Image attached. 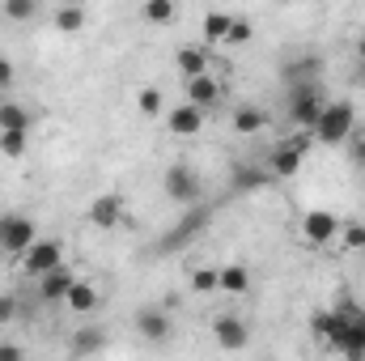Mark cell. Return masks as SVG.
<instances>
[{
    "label": "cell",
    "mask_w": 365,
    "mask_h": 361,
    "mask_svg": "<svg viewBox=\"0 0 365 361\" xmlns=\"http://www.w3.org/2000/svg\"><path fill=\"white\" fill-rule=\"evenodd\" d=\"M353 123H357V111H353V102L340 98V102H327V106L319 111L310 136L323 141V145H344V141H353Z\"/></svg>",
    "instance_id": "cell-1"
},
{
    "label": "cell",
    "mask_w": 365,
    "mask_h": 361,
    "mask_svg": "<svg viewBox=\"0 0 365 361\" xmlns=\"http://www.w3.org/2000/svg\"><path fill=\"white\" fill-rule=\"evenodd\" d=\"M323 106H327V98H323V86H319V81L289 86V119H293L297 128H306V132H310Z\"/></svg>",
    "instance_id": "cell-2"
},
{
    "label": "cell",
    "mask_w": 365,
    "mask_h": 361,
    "mask_svg": "<svg viewBox=\"0 0 365 361\" xmlns=\"http://www.w3.org/2000/svg\"><path fill=\"white\" fill-rule=\"evenodd\" d=\"M162 191H166V200L191 208V204H200L204 183H200V175H195L187 162H175V166H166V175H162Z\"/></svg>",
    "instance_id": "cell-3"
},
{
    "label": "cell",
    "mask_w": 365,
    "mask_h": 361,
    "mask_svg": "<svg viewBox=\"0 0 365 361\" xmlns=\"http://www.w3.org/2000/svg\"><path fill=\"white\" fill-rule=\"evenodd\" d=\"M34 238H38V225H34L26 213H4V217H0V251L21 255Z\"/></svg>",
    "instance_id": "cell-4"
},
{
    "label": "cell",
    "mask_w": 365,
    "mask_h": 361,
    "mask_svg": "<svg viewBox=\"0 0 365 361\" xmlns=\"http://www.w3.org/2000/svg\"><path fill=\"white\" fill-rule=\"evenodd\" d=\"M64 264V247L56 243V238H34L26 251H21V268L30 272V276H43V272L60 268Z\"/></svg>",
    "instance_id": "cell-5"
},
{
    "label": "cell",
    "mask_w": 365,
    "mask_h": 361,
    "mask_svg": "<svg viewBox=\"0 0 365 361\" xmlns=\"http://www.w3.org/2000/svg\"><path fill=\"white\" fill-rule=\"evenodd\" d=\"M336 234H340V217H336V213H327V208H310V213L302 217V238H306L310 247H327Z\"/></svg>",
    "instance_id": "cell-6"
},
{
    "label": "cell",
    "mask_w": 365,
    "mask_h": 361,
    "mask_svg": "<svg viewBox=\"0 0 365 361\" xmlns=\"http://www.w3.org/2000/svg\"><path fill=\"white\" fill-rule=\"evenodd\" d=\"M306 145H310L306 136H297V141H289V145L280 141L272 153H268V171H272L276 179H293V175L302 171V153H306Z\"/></svg>",
    "instance_id": "cell-7"
},
{
    "label": "cell",
    "mask_w": 365,
    "mask_h": 361,
    "mask_svg": "<svg viewBox=\"0 0 365 361\" xmlns=\"http://www.w3.org/2000/svg\"><path fill=\"white\" fill-rule=\"evenodd\" d=\"M212 340H217L225 353H238V349L251 345V327H247L242 319H234V315H217V319H212Z\"/></svg>",
    "instance_id": "cell-8"
},
{
    "label": "cell",
    "mask_w": 365,
    "mask_h": 361,
    "mask_svg": "<svg viewBox=\"0 0 365 361\" xmlns=\"http://www.w3.org/2000/svg\"><path fill=\"white\" fill-rule=\"evenodd\" d=\"M204 221H208V208H204V204H191V213H182V221L162 238V251H179V247H187V243L204 230Z\"/></svg>",
    "instance_id": "cell-9"
},
{
    "label": "cell",
    "mask_w": 365,
    "mask_h": 361,
    "mask_svg": "<svg viewBox=\"0 0 365 361\" xmlns=\"http://www.w3.org/2000/svg\"><path fill=\"white\" fill-rule=\"evenodd\" d=\"M90 225L93 230H115L123 225V195L119 191H102L90 204Z\"/></svg>",
    "instance_id": "cell-10"
},
{
    "label": "cell",
    "mask_w": 365,
    "mask_h": 361,
    "mask_svg": "<svg viewBox=\"0 0 365 361\" xmlns=\"http://www.w3.org/2000/svg\"><path fill=\"white\" fill-rule=\"evenodd\" d=\"M166 128H170V136H195V132L204 128V106H195V102L175 106V111L166 115Z\"/></svg>",
    "instance_id": "cell-11"
},
{
    "label": "cell",
    "mask_w": 365,
    "mask_h": 361,
    "mask_svg": "<svg viewBox=\"0 0 365 361\" xmlns=\"http://www.w3.org/2000/svg\"><path fill=\"white\" fill-rule=\"evenodd\" d=\"M221 93H225V86L212 77V73H200V77H191L187 81V102H195V106H217L221 102Z\"/></svg>",
    "instance_id": "cell-12"
},
{
    "label": "cell",
    "mask_w": 365,
    "mask_h": 361,
    "mask_svg": "<svg viewBox=\"0 0 365 361\" xmlns=\"http://www.w3.org/2000/svg\"><path fill=\"white\" fill-rule=\"evenodd\" d=\"M73 280H77V276L64 268V264L51 268V272H43V276H38V298H43V302H64L68 289H73Z\"/></svg>",
    "instance_id": "cell-13"
},
{
    "label": "cell",
    "mask_w": 365,
    "mask_h": 361,
    "mask_svg": "<svg viewBox=\"0 0 365 361\" xmlns=\"http://www.w3.org/2000/svg\"><path fill=\"white\" fill-rule=\"evenodd\" d=\"M170 315L166 310H158V306H145V310H136V332L145 336V340H166L170 336Z\"/></svg>",
    "instance_id": "cell-14"
},
{
    "label": "cell",
    "mask_w": 365,
    "mask_h": 361,
    "mask_svg": "<svg viewBox=\"0 0 365 361\" xmlns=\"http://www.w3.org/2000/svg\"><path fill=\"white\" fill-rule=\"evenodd\" d=\"M280 77H284V86L319 81V77H323V60H319V56H297V60H289V64L280 68Z\"/></svg>",
    "instance_id": "cell-15"
},
{
    "label": "cell",
    "mask_w": 365,
    "mask_h": 361,
    "mask_svg": "<svg viewBox=\"0 0 365 361\" xmlns=\"http://www.w3.org/2000/svg\"><path fill=\"white\" fill-rule=\"evenodd\" d=\"M230 128H234L238 136H255V132L268 128V111H264V106H238V111L230 115Z\"/></svg>",
    "instance_id": "cell-16"
},
{
    "label": "cell",
    "mask_w": 365,
    "mask_h": 361,
    "mask_svg": "<svg viewBox=\"0 0 365 361\" xmlns=\"http://www.w3.org/2000/svg\"><path fill=\"white\" fill-rule=\"evenodd\" d=\"M98 289H93L90 280H73V289H68V298H64V306L73 310V315H90V310H98Z\"/></svg>",
    "instance_id": "cell-17"
},
{
    "label": "cell",
    "mask_w": 365,
    "mask_h": 361,
    "mask_svg": "<svg viewBox=\"0 0 365 361\" xmlns=\"http://www.w3.org/2000/svg\"><path fill=\"white\" fill-rule=\"evenodd\" d=\"M251 289V272L242 264H225L217 268V293H247Z\"/></svg>",
    "instance_id": "cell-18"
},
{
    "label": "cell",
    "mask_w": 365,
    "mask_h": 361,
    "mask_svg": "<svg viewBox=\"0 0 365 361\" xmlns=\"http://www.w3.org/2000/svg\"><path fill=\"white\" fill-rule=\"evenodd\" d=\"M200 73H208V47H179V77L191 81Z\"/></svg>",
    "instance_id": "cell-19"
},
{
    "label": "cell",
    "mask_w": 365,
    "mask_h": 361,
    "mask_svg": "<svg viewBox=\"0 0 365 361\" xmlns=\"http://www.w3.org/2000/svg\"><path fill=\"white\" fill-rule=\"evenodd\" d=\"M276 175L272 171H259V166H234V191H259V187H268Z\"/></svg>",
    "instance_id": "cell-20"
},
{
    "label": "cell",
    "mask_w": 365,
    "mask_h": 361,
    "mask_svg": "<svg viewBox=\"0 0 365 361\" xmlns=\"http://www.w3.org/2000/svg\"><path fill=\"white\" fill-rule=\"evenodd\" d=\"M175 13H179L175 0H145L140 4V21H149V26H170Z\"/></svg>",
    "instance_id": "cell-21"
},
{
    "label": "cell",
    "mask_w": 365,
    "mask_h": 361,
    "mask_svg": "<svg viewBox=\"0 0 365 361\" xmlns=\"http://www.w3.org/2000/svg\"><path fill=\"white\" fill-rule=\"evenodd\" d=\"M340 323H344V319H340V310H314V315H310V332H314L319 340H327V345L336 340Z\"/></svg>",
    "instance_id": "cell-22"
},
{
    "label": "cell",
    "mask_w": 365,
    "mask_h": 361,
    "mask_svg": "<svg viewBox=\"0 0 365 361\" xmlns=\"http://www.w3.org/2000/svg\"><path fill=\"white\" fill-rule=\"evenodd\" d=\"M230 21H234V13H221V9L204 13V43H225V34H230Z\"/></svg>",
    "instance_id": "cell-23"
},
{
    "label": "cell",
    "mask_w": 365,
    "mask_h": 361,
    "mask_svg": "<svg viewBox=\"0 0 365 361\" xmlns=\"http://www.w3.org/2000/svg\"><path fill=\"white\" fill-rule=\"evenodd\" d=\"M30 111L21 102H0V128H13V132H30Z\"/></svg>",
    "instance_id": "cell-24"
},
{
    "label": "cell",
    "mask_w": 365,
    "mask_h": 361,
    "mask_svg": "<svg viewBox=\"0 0 365 361\" xmlns=\"http://www.w3.org/2000/svg\"><path fill=\"white\" fill-rule=\"evenodd\" d=\"M68 349H73V353H81V357H86V353H102V349H106V336H102L98 327H81V332L73 336V345H68Z\"/></svg>",
    "instance_id": "cell-25"
},
{
    "label": "cell",
    "mask_w": 365,
    "mask_h": 361,
    "mask_svg": "<svg viewBox=\"0 0 365 361\" xmlns=\"http://www.w3.org/2000/svg\"><path fill=\"white\" fill-rule=\"evenodd\" d=\"M56 30H64V34L86 30V9H81V4H64V9L56 13Z\"/></svg>",
    "instance_id": "cell-26"
},
{
    "label": "cell",
    "mask_w": 365,
    "mask_h": 361,
    "mask_svg": "<svg viewBox=\"0 0 365 361\" xmlns=\"http://www.w3.org/2000/svg\"><path fill=\"white\" fill-rule=\"evenodd\" d=\"M0 153H4V158H26V132L0 128Z\"/></svg>",
    "instance_id": "cell-27"
},
{
    "label": "cell",
    "mask_w": 365,
    "mask_h": 361,
    "mask_svg": "<svg viewBox=\"0 0 365 361\" xmlns=\"http://www.w3.org/2000/svg\"><path fill=\"white\" fill-rule=\"evenodd\" d=\"M34 13H38V0H4V17L9 21H34Z\"/></svg>",
    "instance_id": "cell-28"
},
{
    "label": "cell",
    "mask_w": 365,
    "mask_h": 361,
    "mask_svg": "<svg viewBox=\"0 0 365 361\" xmlns=\"http://www.w3.org/2000/svg\"><path fill=\"white\" fill-rule=\"evenodd\" d=\"M340 243L349 251H365V221H340Z\"/></svg>",
    "instance_id": "cell-29"
},
{
    "label": "cell",
    "mask_w": 365,
    "mask_h": 361,
    "mask_svg": "<svg viewBox=\"0 0 365 361\" xmlns=\"http://www.w3.org/2000/svg\"><path fill=\"white\" fill-rule=\"evenodd\" d=\"M251 39H255V26H251L247 17H234V21H230V34H225V43H230V47H247Z\"/></svg>",
    "instance_id": "cell-30"
},
{
    "label": "cell",
    "mask_w": 365,
    "mask_h": 361,
    "mask_svg": "<svg viewBox=\"0 0 365 361\" xmlns=\"http://www.w3.org/2000/svg\"><path fill=\"white\" fill-rule=\"evenodd\" d=\"M136 106H140V115H149V119L162 115V90H149V86H145V90L136 93Z\"/></svg>",
    "instance_id": "cell-31"
},
{
    "label": "cell",
    "mask_w": 365,
    "mask_h": 361,
    "mask_svg": "<svg viewBox=\"0 0 365 361\" xmlns=\"http://www.w3.org/2000/svg\"><path fill=\"white\" fill-rule=\"evenodd\" d=\"M191 289L195 293H217V268H195L191 272Z\"/></svg>",
    "instance_id": "cell-32"
},
{
    "label": "cell",
    "mask_w": 365,
    "mask_h": 361,
    "mask_svg": "<svg viewBox=\"0 0 365 361\" xmlns=\"http://www.w3.org/2000/svg\"><path fill=\"white\" fill-rule=\"evenodd\" d=\"M13 81H17V68H13V60H4V56H0V90H9Z\"/></svg>",
    "instance_id": "cell-33"
},
{
    "label": "cell",
    "mask_w": 365,
    "mask_h": 361,
    "mask_svg": "<svg viewBox=\"0 0 365 361\" xmlns=\"http://www.w3.org/2000/svg\"><path fill=\"white\" fill-rule=\"evenodd\" d=\"M21 357V345H0V361H17Z\"/></svg>",
    "instance_id": "cell-34"
},
{
    "label": "cell",
    "mask_w": 365,
    "mask_h": 361,
    "mask_svg": "<svg viewBox=\"0 0 365 361\" xmlns=\"http://www.w3.org/2000/svg\"><path fill=\"white\" fill-rule=\"evenodd\" d=\"M13 319V298H0V327Z\"/></svg>",
    "instance_id": "cell-35"
},
{
    "label": "cell",
    "mask_w": 365,
    "mask_h": 361,
    "mask_svg": "<svg viewBox=\"0 0 365 361\" xmlns=\"http://www.w3.org/2000/svg\"><path fill=\"white\" fill-rule=\"evenodd\" d=\"M353 158H357V166H365V136L361 141H353Z\"/></svg>",
    "instance_id": "cell-36"
},
{
    "label": "cell",
    "mask_w": 365,
    "mask_h": 361,
    "mask_svg": "<svg viewBox=\"0 0 365 361\" xmlns=\"http://www.w3.org/2000/svg\"><path fill=\"white\" fill-rule=\"evenodd\" d=\"M357 60H361V68H365V34L357 39Z\"/></svg>",
    "instance_id": "cell-37"
}]
</instances>
